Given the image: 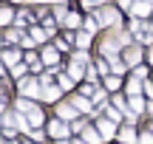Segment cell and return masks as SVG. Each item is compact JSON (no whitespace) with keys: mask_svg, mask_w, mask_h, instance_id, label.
<instances>
[{"mask_svg":"<svg viewBox=\"0 0 153 144\" xmlns=\"http://www.w3.org/2000/svg\"><path fill=\"white\" fill-rule=\"evenodd\" d=\"M28 124H31V127H40V124H43V110H40V107H31V110H28Z\"/></svg>","mask_w":153,"mask_h":144,"instance_id":"8","label":"cell"},{"mask_svg":"<svg viewBox=\"0 0 153 144\" xmlns=\"http://www.w3.org/2000/svg\"><path fill=\"white\" fill-rule=\"evenodd\" d=\"M31 102H28V99H17V110H20V113H28V110H31Z\"/></svg>","mask_w":153,"mask_h":144,"instance_id":"18","label":"cell"},{"mask_svg":"<svg viewBox=\"0 0 153 144\" xmlns=\"http://www.w3.org/2000/svg\"><path fill=\"white\" fill-rule=\"evenodd\" d=\"M57 3H65V0H57Z\"/></svg>","mask_w":153,"mask_h":144,"instance_id":"36","label":"cell"},{"mask_svg":"<svg viewBox=\"0 0 153 144\" xmlns=\"http://www.w3.org/2000/svg\"><path fill=\"white\" fill-rule=\"evenodd\" d=\"M99 139H102V136H99L94 127H85V130H82V141H88V144H99Z\"/></svg>","mask_w":153,"mask_h":144,"instance_id":"9","label":"cell"},{"mask_svg":"<svg viewBox=\"0 0 153 144\" xmlns=\"http://www.w3.org/2000/svg\"><path fill=\"white\" fill-rule=\"evenodd\" d=\"M40 90H43V82H37V79H23L20 82L23 96H40Z\"/></svg>","mask_w":153,"mask_h":144,"instance_id":"1","label":"cell"},{"mask_svg":"<svg viewBox=\"0 0 153 144\" xmlns=\"http://www.w3.org/2000/svg\"><path fill=\"white\" fill-rule=\"evenodd\" d=\"M60 88L62 90H71L74 88V76H60Z\"/></svg>","mask_w":153,"mask_h":144,"instance_id":"20","label":"cell"},{"mask_svg":"<svg viewBox=\"0 0 153 144\" xmlns=\"http://www.w3.org/2000/svg\"><path fill=\"white\" fill-rule=\"evenodd\" d=\"M3 62H6V65H11V68H14L17 62H20V54H17V51H6V54H3Z\"/></svg>","mask_w":153,"mask_h":144,"instance_id":"12","label":"cell"},{"mask_svg":"<svg viewBox=\"0 0 153 144\" xmlns=\"http://www.w3.org/2000/svg\"><path fill=\"white\" fill-rule=\"evenodd\" d=\"M9 20H11V11H9V9H3V11H0V26H6Z\"/></svg>","mask_w":153,"mask_h":144,"instance_id":"26","label":"cell"},{"mask_svg":"<svg viewBox=\"0 0 153 144\" xmlns=\"http://www.w3.org/2000/svg\"><path fill=\"white\" fill-rule=\"evenodd\" d=\"M142 107H145V102L139 99V96H133V99H131V110L133 113H142Z\"/></svg>","mask_w":153,"mask_h":144,"instance_id":"19","label":"cell"},{"mask_svg":"<svg viewBox=\"0 0 153 144\" xmlns=\"http://www.w3.org/2000/svg\"><path fill=\"white\" fill-rule=\"evenodd\" d=\"M0 76H3V65H0Z\"/></svg>","mask_w":153,"mask_h":144,"instance_id":"34","label":"cell"},{"mask_svg":"<svg viewBox=\"0 0 153 144\" xmlns=\"http://www.w3.org/2000/svg\"><path fill=\"white\" fill-rule=\"evenodd\" d=\"M71 105H74V107H76L79 113H91V110H94V105H91V102L85 99V96H76V99L71 102Z\"/></svg>","mask_w":153,"mask_h":144,"instance_id":"7","label":"cell"},{"mask_svg":"<svg viewBox=\"0 0 153 144\" xmlns=\"http://www.w3.org/2000/svg\"><path fill=\"white\" fill-rule=\"evenodd\" d=\"M99 26H114V23H119V14H116V9H111V6H105L102 11H99Z\"/></svg>","mask_w":153,"mask_h":144,"instance_id":"2","label":"cell"},{"mask_svg":"<svg viewBox=\"0 0 153 144\" xmlns=\"http://www.w3.org/2000/svg\"><path fill=\"white\" fill-rule=\"evenodd\" d=\"M71 76H74V79H82V62L74 60V65H71Z\"/></svg>","mask_w":153,"mask_h":144,"instance_id":"21","label":"cell"},{"mask_svg":"<svg viewBox=\"0 0 153 144\" xmlns=\"http://www.w3.org/2000/svg\"><path fill=\"white\" fill-rule=\"evenodd\" d=\"M68 130H71V127H65V124H62V119H57V122H51L48 133L54 136V139H65V136H68Z\"/></svg>","mask_w":153,"mask_h":144,"instance_id":"4","label":"cell"},{"mask_svg":"<svg viewBox=\"0 0 153 144\" xmlns=\"http://www.w3.org/2000/svg\"><path fill=\"white\" fill-rule=\"evenodd\" d=\"M76 45H79V48H88V45H91V31L76 34Z\"/></svg>","mask_w":153,"mask_h":144,"instance_id":"15","label":"cell"},{"mask_svg":"<svg viewBox=\"0 0 153 144\" xmlns=\"http://www.w3.org/2000/svg\"><path fill=\"white\" fill-rule=\"evenodd\" d=\"M62 20H65V26H79V17H76V14H65V17H62Z\"/></svg>","mask_w":153,"mask_h":144,"instance_id":"23","label":"cell"},{"mask_svg":"<svg viewBox=\"0 0 153 144\" xmlns=\"http://www.w3.org/2000/svg\"><path fill=\"white\" fill-rule=\"evenodd\" d=\"M31 37L37 40V43H43V40H45V31H43V28H34V31H31Z\"/></svg>","mask_w":153,"mask_h":144,"instance_id":"27","label":"cell"},{"mask_svg":"<svg viewBox=\"0 0 153 144\" xmlns=\"http://www.w3.org/2000/svg\"><path fill=\"white\" fill-rule=\"evenodd\" d=\"M114 105L119 107V110H128V105H125V99H122V96H116V99H114Z\"/></svg>","mask_w":153,"mask_h":144,"instance_id":"30","label":"cell"},{"mask_svg":"<svg viewBox=\"0 0 153 144\" xmlns=\"http://www.w3.org/2000/svg\"><path fill=\"white\" fill-rule=\"evenodd\" d=\"M76 113H79V110H76L74 105H57V116H60L62 122H68V119H74Z\"/></svg>","mask_w":153,"mask_h":144,"instance_id":"5","label":"cell"},{"mask_svg":"<svg viewBox=\"0 0 153 144\" xmlns=\"http://www.w3.org/2000/svg\"><path fill=\"white\" fill-rule=\"evenodd\" d=\"M94 3H105V0H82V6H85V9H88V6H94Z\"/></svg>","mask_w":153,"mask_h":144,"instance_id":"31","label":"cell"},{"mask_svg":"<svg viewBox=\"0 0 153 144\" xmlns=\"http://www.w3.org/2000/svg\"><path fill=\"white\" fill-rule=\"evenodd\" d=\"M139 57H142V51H139V48H131L125 54V60H128V65H139Z\"/></svg>","mask_w":153,"mask_h":144,"instance_id":"13","label":"cell"},{"mask_svg":"<svg viewBox=\"0 0 153 144\" xmlns=\"http://www.w3.org/2000/svg\"><path fill=\"white\" fill-rule=\"evenodd\" d=\"M97 127H99V136H102V139H114V133H116L114 119H102V122H99Z\"/></svg>","mask_w":153,"mask_h":144,"instance_id":"3","label":"cell"},{"mask_svg":"<svg viewBox=\"0 0 153 144\" xmlns=\"http://www.w3.org/2000/svg\"><path fill=\"white\" fill-rule=\"evenodd\" d=\"M57 144H65V141H62V139H57Z\"/></svg>","mask_w":153,"mask_h":144,"instance_id":"32","label":"cell"},{"mask_svg":"<svg viewBox=\"0 0 153 144\" xmlns=\"http://www.w3.org/2000/svg\"><path fill=\"white\" fill-rule=\"evenodd\" d=\"M105 88H108V90H116V88H119V76H108V79H105Z\"/></svg>","mask_w":153,"mask_h":144,"instance_id":"22","label":"cell"},{"mask_svg":"<svg viewBox=\"0 0 153 144\" xmlns=\"http://www.w3.org/2000/svg\"><path fill=\"white\" fill-rule=\"evenodd\" d=\"M60 90H62V88H51V85H43V96H45L48 102L60 99Z\"/></svg>","mask_w":153,"mask_h":144,"instance_id":"10","label":"cell"},{"mask_svg":"<svg viewBox=\"0 0 153 144\" xmlns=\"http://www.w3.org/2000/svg\"><path fill=\"white\" fill-rule=\"evenodd\" d=\"M139 144H153V130H150V133H145L142 139H139Z\"/></svg>","mask_w":153,"mask_h":144,"instance_id":"29","label":"cell"},{"mask_svg":"<svg viewBox=\"0 0 153 144\" xmlns=\"http://www.w3.org/2000/svg\"><path fill=\"white\" fill-rule=\"evenodd\" d=\"M40 3H48V0H40Z\"/></svg>","mask_w":153,"mask_h":144,"instance_id":"37","label":"cell"},{"mask_svg":"<svg viewBox=\"0 0 153 144\" xmlns=\"http://www.w3.org/2000/svg\"><path fill=\"white\" fill-rule=\"evenodd\" d=\"M74 144H88V141H74Z\"/></svg>","mask_w":153,"mask_h":144,"instance_id":"33","label":"cell"},{"mask_svg":"<svg viewBox=\"0 0 153 144\" xmlns=\"http://www.w3.org/2000/svg\"><path fill=\"white\" fill-rule=\"evenodd\" d=\"M108 119H114V122H119V107H108Z\"/></svg>","mask_w":153,"mask_h":144,"instance_id":"28","label":"cell"},{"mask_svg":"<svg viewBox=\"0 0 153 144\" xmlns=\"http://www.w3.org/2000/svg\"><path fill=\"white\" fill-rule=\"evenodd\" d=\"M0 144H3V141H0Z\"/></svg>","mask_w":153,"mask_h":144,"instance_id":"39","label":"cell"},{"mask_svg":"<svg viewBox=\"0 0 153 144\" xmlns=\"http://www.w3.org/2000/svg\"><path fill=\"white\" fill-rule=\"evenodd\" d=\"M150 62H153V51H150Z\"/></svg>","mask_w":153,"mask_h":144,"instance_id":"35","label":"cell"},{"mask_svg":"<svg viewBox=\"0 0 153 144\" xmlns=\"http://www.w3.org/2000/svg\"><path fill=\"white\" fill-rule=\"evenodd\" d=\"M43 62H45V65H54V62H57V51H54V48H48V51L43 54Z\"/></svg>","mask_w":153,"mask_h":144,"instance_id":"17","label":"cell"},{"mask_svg":"<svg viewBox=\"0 0 153 144\" xmlns=\"http://www.w3.org/2000/svg\"><path fill=\"white\" fill-rule=\"evenodd\" d=\"M131 11H133L136 17H148V14H150V0H139V3H133Z\"/></svg>","mask_w":153,"mask_h":144,"instance_id":"6","label":"cell"},{"mask_svg":"<svg viewBox=\"0 0 153 144\" xmlns=\"http://www.w3.org/2000/svg\"><path fill=\"white\" fill-rule=\"evenodd\" d=\"M0 127H3V124H0Z\"/></svg>","mask_w":153,"mask_h":144,"instance_id":"38","label":"cell"},{"mask_svg":"<svg viewBox=\"0 0 153 144\" xmlns=\"http://www.w3.org/2000/svg\"><path fill=\"white\" fill-rule=\"evenodd\" d=\"M6 40H9V43H20L23 34H20V31H9V34H6Z\"/></svg>","mask_w":153,"mask_h":144,"instance_id":"24","label":"cell"},{"mask_svg":"<svg viewBox=\"0 0 153 144\" xmlns=\"http://www.w3.org/2000/svg\"><path fill=\"white\" fill-rule=\"evenodd\" d=\"M139 90H142L139 79H131V82H128V93H131V96H139Z\"/></svg>","mask_w":153,"mask_h":144,"instance_id":"16","label":"cell"},{"mask_svg":"<svg viewBox=\"0 0 153 144\" xmlns=\"http://www.w3.org/2000/svg\"><path fill=\"white\" fill-rule=\"evenodd\" d=\"M119 139L125 141V144H133V141H136V133H133V127H125V130L119 133Z\"/></svg>","mask_w":153,"mask_h":144,"instance_id":"14","label":"cell"},{"mask_svg":"<svg viewBox=\"0 0 153 144\" xmlns=\"http://www.w3.org/2000/svg\"><path fill=\"white\" fill-rule=\"evenodd\" d=\"M119 45H122V40H105V43H102V51H105V54H114Z\"/></svg>","mask_w":153,"mask_h":144,"instance_id":"11","label":"cell"},{"mask_svg":"<svg viewBox=\"0 0 153 144\" xmlns=\"http://www.w3.org/2000/svg\"><path fill=\"white\" fill-rule=\"evenodd\" d=\"M111 68H114V73H122V71H125V62H119V60H111Z\"/></svg>","mask_w":153,"mask_h":144,"instance_id":"25","label":"cell"}]
</instances>
